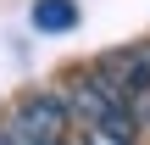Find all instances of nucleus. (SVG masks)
Here are the masks:
<instances>
[{
    "instance_id": "nucleus-3",
    "label": "nucleus",
    "mask_w": 150,
    "mask_h": 145,
    "mask_svg": "<svg viewBox=\"0 0 150 145\" xmlns=\"http://www.w3.org/2000/svg\"><path fill=\"white\" fill-rule=\"evenodd\" d=\"M89 73L122 101V112H128L139 129L150 123V39H139V45H117V50L95 56Z\"/></svg>"
},
{
    "instance_id": "nucleus-2",
    "label": "nucleus",
    "mask_w": 150,
    "mask_h": 145,
    "mask_svg": "<svg viewBox=\"0 0 150 145\" xmlns=\"http://www.w3.org/2000/svg\"><path fill=\"white\" fill-rule=\"evenodd\" d=\"M61 106H67V117L83 123V134H95V140H106V145H134L139 140V123L122 112V101H117L95 73H78V78L67 84Z\"/></svg>"
},
{
    "instance_id": "nucleus-4",
    "label": "nucleus",
    "mask_w": 150,
    "mask_h": 145,
    "mask_svg": "<svg viewBox=\"0 0 150 145\" xmlns=\"http://www.w3.org/2000/svg\"><path fill=\"white\" fill-rule=\"evenodd\" d=\"M33 28H39V34H67V28H78V0H33Z\"/></svg>"
},
{
    "instance_id": "nucleus-1",
    "label": "nucleus",
    "mask_w": 150,
    "mask_h": 145,
    "mask_svg": "<svg viewBox=\"0 0 150 145\" xmlns=\"http://www.w3.org/2000/svg\"><path fill=\"white\" fill-rule=\"evenodd\" d=\"M0 145H72V117L61 95L28 89L0 106Z\"/></svg>"
}]
</instances>
